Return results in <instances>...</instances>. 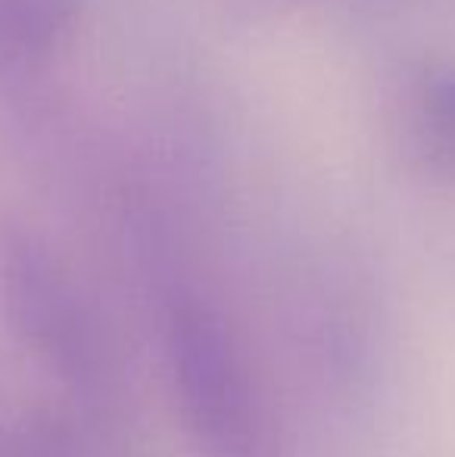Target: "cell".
<instances>
[{
	"mask_svg": "<svg viewBox=\"0 0 455 457\" xmlns=\"http://www.w3.org/2000/svg\"><path fill=\"white\" fill-rule=\"evenodd\" d=\"M72 16V0H0V60L38 56L56 44Z\"/></svg>",
	"mask_w": 455,
	"mask_h": 457,
	"instance_id": "obj_3",
	"label": "cell"
},
{
	"mask_svg": "<svg viewBox=\"0 0 455 457\" xmlns=\"http://www.w3.org/2000/svg\"><path fill=\"white\" fill-rule=\"evenodd\" d=\"M0 312L16 343L60 383L69 404L97 417L113 408L122 395L113 339L72 277L31 237H0Z\"/></svg>",
	"mask_w": 455,
	"mask_h": 457,
	"instance_id": "obj_2",
	"label": "cell"
},
{
	"mask_svg": "<svg viewBox=\"0 0 455 457\" xmlns=\"http://www.w3.org/2000/svg\"><path fill=\"white\" fill-rule=\"evenodd\" d=\"M421 134L425 150L440 169L455 171V75H440L421 96Z\"/></svg>",
	"mask_w": 455,
	"mask_h": 457,
	"instance_id": "obj_4",
	"label": "cell"
},
{
	"mask_svg": "<svg viewBox=\"0 0 455 457\" xmlns=\"http://www.w3.org/2000/svg\"><path fill=\"white\" fill-rule=\"evenodd\" d=\"M163 358L178 420L197 457H278L247 352L213 302L194 293L172 295Z\"/></svg>",
	"mask_w": 455,
	"mask_h": 457,
	"instance_id": "obj_1",
	"label": "cell"
}]
</instances>
